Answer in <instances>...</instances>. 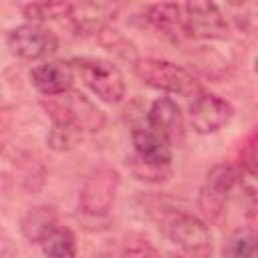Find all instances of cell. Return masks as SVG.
<instances>
[{
  "label": "cell",
  "instance_id": "10",
  "mask_svg": "<svg viewBox=\"0 0 258 258\" xmlns=\"http://www.w3.org/2000/svg\"><path fill=\"white\" fill-rule=\"evenodd\" d=\"M75 81L73 64L67 60H46L30 71V83L46 97H56L71 91Z\"/></svg>",
  "mask_w": 258,
  "mask_h": 258
},
{
  "label": "cell",
  "instance_id": "19",
  "mask_svg": "<svg viewBox=\"0 0 258 258\" xmlns=\"http://www.w3.org/2000/svg\"><path fill=\"white\" fill-rule=\"evenodd\" d=\"M81 137H83V133L79 129L60 125V123H52V129L46 135V143L54 151H67V149H73L81 141Z\"/></svg>",
  "mask_w": 258,
  "mask_h": 258
},
{
  "label": "cell",
  "instance_id": "5",
  "mask_svg": "<svg viewBox=\"0 0 258 258\" xmlns=\"http://www.w3.org/2000/svg\"><path fill=\"white\" fill-rule=\"evenodd\" d=\"M181 30L198 40H226L228 20L214 2H187L181 6Z\"/></svg>",
  "mask_w": 258,
  "mask_h": 258
},
{
  "label": "cell",
  "instance_id": "3",
  "mask_svg": "<svg viewBox=\"0 0 258 258\" xmlns=\"http://www.w3.org/2000/svg\"><path fill=\"white\" fill-rule=\"evenodd\" d=\"M42 107L48 111L52 123L75 127L81 133L99 131L105 125L103 111L79 91H67L62 95L48 97V101H44Z\"/></svg>",
  "mask_w": 258,
  "mask_h": 258
},
{
  "label": "cell",
  "instance_id": "15",
  "mask_svg": "<svg viewBox=\"0 0 258 258\" xmlns=\"http://www.w3.org/2000/svg\"><path fill=\"white\" fill-rule=\"evenodd\" d=\"M242 181V171L238 165H230V163H220V165H214L208 175H206V183L204 187H208L210 191L222 196L228 200L230 191Z\"/></svg>",
  "mask_w": 258,
  "mask_h": 258
},
{
  "label": "cell",
  "instance_id": "9",
  "mask_svg": "<svg viewBox=\"0 0 258 258\" xmlns=\"http://www.w3.org/2000/svg\"><path fill=\"white\" fill-rule=\"evenodd\" d=\"M147 127L163 135L169 143H181L185 137V123L179 105L169 97H159L147 111Z\"/></svg>",
  "mask_w": 258,
  "mask_h": 258
},
{
  "label": "cell",
  "instance_id": "12",
  "mask_svg": "<svg viewBox=\"0 0 258 258\" xmlns=\"http://www.w3.org/2000/svg\"><path fill=\"white\" fill-rule=\"evenodd\" d=\"M117 6L107 2H83V4H71L69 18L77 32L93 34L105 30L107 22L115 16Z\"/></svg>",
  "mask_w": 258,
  "mask_h": 258
},
{
  "label": "cell",
  "instance_id": "6",
  "mask_svg": "<svg viewBox=\"0 0 258 258\" xmlns=\"http://www.w3.org/2000/svg\"><path fill=\"white\" fill-rule=\"evenodd\" d=\"M119 171L113 167H97L93 169L79 194V206L85 214L89 216H105L115 198H117V189H119Z\"/></svg>",
  "mask_w": 258,
  "mask_h": 258
},
{
  "label": "cell",
  "instance_id": "16",
  "mask_svg": "<svg viewBox=\"0 0 258 258\" xmlns=\"http://www.w3.org/2000/svg\"><path fill=\"white\" fill-rule=\"evenodd\" d=\"M147 18L155 28H159L165 34H177V30H181V6L179 4H171V2L153 4L147 10Z\"/></svg>",
  "mask_w": 258,
  "mask_h": 258
},
{
  "label": "cell",
  "instance_id": "4",
  "mask_svg": "<svg viewBox=\"0 0 258 258\" xmlns=\"http://www.w3.org/2000/svg\"><path fill=\"white\" fill-rule=\"evenodd\" d=\"M73 71L79 73L83 83L105 103H119L125 97V79L117 64L105 58L79 56L73 62Z\"/></svg>",
  "mask_w": 258,
  "mask_h": 258
},
{
  "label": "cell",
  "instance_id": "8",
  "mask_svg": "<svg viewBox=\"0 0 258 258\" xmlns=\"http://www.w3.org/2000/svg\"><path fill=\"white\" fill-rule=\"evenodd\" d=\"M230 119H232V105L218 95L202 91L198 97H194L189 105V123L202 135L220 131Z\"/></svg>",
  "mask_w": 258,
  "mask_h": 258
},
{
  "label": "cell",
  "instance_id": "23",
  "mask_svg": "<svg viewBox=\"0 0 258 258\" xmlns=\"http://www.w3.org/2000/svg\"><path fill=\"white\" fill-rule=\"evenodd\" d=\"M0 258H16V248L10 236L0 228Z\"/></svg>",
  "mask_w": 258,
  "mask_h": 258
},
{
  "label": "cell",
  "instance_id": "2",
  "mask_svg": "<svg viewBox=\"0 0 258 258\" xmlns=\"http://www.w3.org/2000/svg\"><path fill=\"white\" fill-rule=\"evenodd\" d=\"M133 71L145 85L165 91V93L194 99L204 91L191 73H187L183 67L175 64V62H169L163 58H151V56L135 58Z\"/></svg>",
  "mask_w": 258,
  "mask_h": 258
},
{
  "label": "cell",
  "instance_id": "1",
  "mask_svg": "<svg viewBox=\"0 0 258 258\" xmlns=\"http://www.w3.org/2000/svg\"><path fill=\"white\" fill-rule=\"evenodd\" d=\"M159 230L179 246L181 254H196L210 258L212 236L204 220L183 210H165L159 218Z\"/></svg>",
  "mask_w": 258,
  "mask_h": 258
},
{
  "label": "cell",
  "instance_id": "11",
  "mask_svg": "<svg viewBox=\"0 0 258 258\" xmlns=\"http://www.w3.org/2000/svg\"><path fill=\"white\" fill-rule=\"evenodd\" d=\"M133 147H135V157L145 161V163H153V165H169L171 163V143L159 135L157 131H153L151 127H143L137 125L133 127Z\"/></svg>",
  "mask_w": 258,
  "mask_h": 258
},
{
  "label": "cell",
  "instance_id": "18",
  "mask_svg": "<svg viewBox=\"0 0 258 258\" xmlns=\"http://www.w3.org/2000/svg\"><path fill=\"white\" fill-rule=\"evenodd\" d=\"M127 167L131 169V173L137 179L147 181V183H161L171 175L169 165H153V163H145L137 157H131L127 161Z\"/></svg>",
  "mask_w": 258,
  "mask_h": 258
},
{
  "label": "cell",
  "instance_id": "21",
  "mask_svg": "<svg viewBox=\"0 0 258 258\" xmlns=\"http://www.w3.org/2000/svg\"><path fill=\"white\" fill-rule=\"evenodd\" d=\"M240 171H246L248 175H256V133L252 131L240 149Z\"/></svg>",
  "mask_w": 258,
  "mask_h": 258
},
{
  "label": "cell",
  "instance_id": "14",
  "mask_svg": "<svg viewBox=\"0 0 258 258\" xmlns=\"http://www.w3.org/2000/svg\"><path fill=\"white\" fill-rule=\"evenodd\" d=\"M38 244L42 246V252L46 258H75L77 256L75 236L69 228L54 226Z\"/></svg>",
  "mask_w": 258,
  "mask_h": 258
},
{
  "label": "cell",
  "instance_id": "22",
  "mask_svg": "<svg viewBox=\"0 0 258 258\" xmlns=\"http://www.w3.org/2000/svg\"><path fill=\"white\" fill-rule=\"evenodd\" d=\"M121 258H159V254L145 242H135L123 250Z\"/></svg>",
  "mask_w": 258,
  "mask_h": 258
},
{
  "label": "cell",
  "instance_id": "17",
  "mask_svg": "<svg viewBox=\"0 0 258 258\" xmlns=\"http://www.w3.org/2000/svg\"><path fill=\"white\" fill-rule=\"evenodd\" d=\"M224 258H256V234L252 228L238 230L224 246Z\"/></svg>",
  "mask_w": 258,
  "mask_h": 258
},
{
  "label": "cell",
  "instance_id": "24",
  "mask_svg": "<svg viewBox=\"0 0 258 258\" xmlns=\"http://www.w3.org/2000/svg\"><path fill=\"white\" fill-rule=\"evenodd\" d=\"M0 127H2V115H0Z\"/></svg>",
  "mask_w": 258,
  "mask_h": 258
},
{
  "label": "cell",
  "instance_id": "13",
  "mask_svg": "<svg viewBox=\"0 0 258 258\" xmlns=\"http://www.w3.org/2000/svg\"><path fill=\"white\" fill-rule=\"evenodd\" d=\"M56 226V212L48 206H36L22 218V234L30 242H40Z\"/></svg>",
  "mask_w": 258,
  "mask_h": 258
},
{
  "label": "cell",
  "instance_id": "20",
  "mask_svg": "<svg viewBox=\"0 0 258 258\" xmlns=\"http://www.w3.org/2000/svg\"><path fill=\"white\" fill-rule=\"evenodd\" d=\"M22 10H24L26 18H30L32 24H36V22L58 18V16H69L71 4H64V2H42V4H28Z\"/></svg>",
  "mask_w": 258,
  "mask_h": 258
},
{
  "label": "cell",
  "instance_id": "7",
  "mask_svg": "<svg viewBox=\"0 0 258 258\" xmlns=\"http://www.w3.org/2000/svg\"><path fill=\"white\" fill-rule=\"evenodd\" d=\"M6 44L12 54L26 58V60H36V58L48 56L58 46L56 36L50 30H46L38 24H32V22L12 28L6 38Z\"/></svg>",
  "mask_w": 258,
  "mask_h": 258
}]
</instances>
